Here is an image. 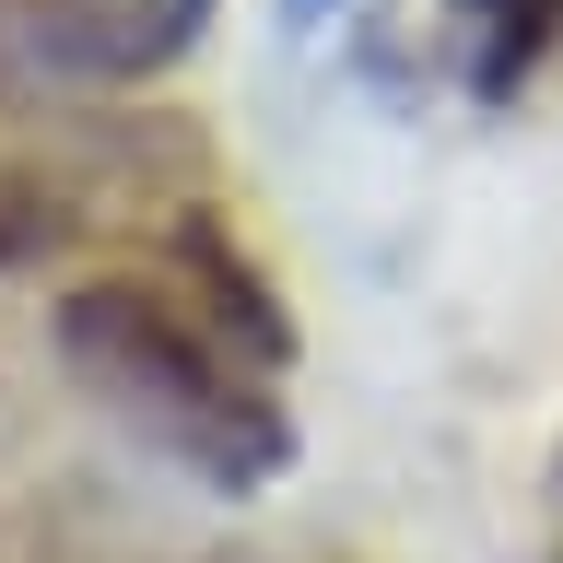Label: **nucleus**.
I'll return each instance as SVG.
<instances>
[{"instance_id": "nucleus-1", "label": "nucleus", "mask_w": 563, "mask_h": 563, "mask_svg": "<svg viewBox=\"0 0 563 563\" xmlns=\"http://www.w3.org/2000/svg\"><path fill=\"white\" fill-rule=\"evenodd\" d=\"M59 352H70V376L95 387L130 434H153L176 470H200L223 493H258L271 470H294V422H282L271 376H246L235 352L188 317L176 282H141V271L70 282Z\"/></svg>"}, {"instance_id": "nucleus-2", "label": "nucleus", "mask_w": 563, "mask_h": 563, "mask_svg": "<svg viewBox=\"0 0 563 563\" xmlns=\"http://www.w3.org/2000/svg\"><path fill=\"white\" fill-rule=\"evenodd\" d=\"M211 35V0H0V82L12 95H118Z\"/></svg>"}, {"instance_id": "nucleus-3", "label": "nucleus", "mask_w": 563, "mask_h": 563, "mask_svg": "<svg viewBox=\"0 0 563 563\" xmlns=\"http://www.w3.org/2000/svg\"><path fill=\"white\" fill-rule=\"evenodd\" d=\"M176 294H188V317L235 352L246 376H282V364H294V317H282V294L258 282V258H246L211 211L176 223Z\"/></svg>"}, {"instance_id": "nucleus-4", "label": "nucleus", "mask_w": 563, "mask_h": 563, "mask_svg": "<svg viewBox=\"0 0 563 563\" xmlns=\"http://www.w3.org/2000/svg\"><path fill=\"white\" fill-rule=\"evenodd\" d=\"M457 24H470V70H482V95H517L528 59L563 35V0H457Z\"/></svg>"}, {"instance_id": "nucleus-5", "label": "nucleus", "mask_w": 563, "mask_h": 563, "mask_svg": "<svg viewBox=\"0 0 563 563\" xmlns=\"http://www.w3.org/2000/svg\"><path fill=\"white\" fill-rule=\"evenodd\" d=\"M35 235H47V200H35L24 176H0V258H24Z\"/></svg>"}]
</instances>
